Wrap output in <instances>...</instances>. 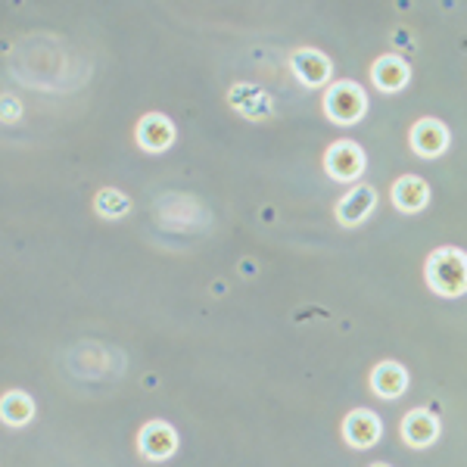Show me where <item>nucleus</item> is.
Wrapping results in <instances>:
<instances>
[{"mask_svg": "<svg viewBox=\"0 0 467 467\" xmlns=\"http://www.w3.org/2000/svg\"><path fill=\"white\" fill-rule=\"evenodd\" d=\"M178 138V128L165 112H147V116L138 119V128H134V140L144 153H165L171 150Z\"/></svg>", "mask_w": 467, "mask_h": 467, "instance_id": "obj_6", "label": "nucleus"}, {"mask_svg": "<svg viewBox=\"0 0 467 467\" xmlns=\"http://www.w3.org/2000/svg\"><path fill=\"white\" fill-rule=\"evenodd\" d=\"M409 144L420 160H436V156H442L451 147V131L440 119L427 116L409 128Z\"/></svg>", "mask_w": 467, "mask_h": 467, "instance_id": "obj_7", "label": "nucleus"}, {"mask_svg": "<svg viewBox=\"0 0 467 467\" xmlns=\"http://www.w3.org/2000/svg\"><path fill=\"white\" fill-rule=\"evenodd\" d=\"M374 209H378V187L358 184V187H352L349 193H343V197L337 200L334 215H337V222H340L343 228H358V224H365L368 218H371Z\"/></svg>", "mask_w": 467, "mask_h": 467, "instance_id": "obj_8", "label": "nucleus"}, {"mask_svg": "<svg viewBox=\"0 0 467 467\" xmlns=\"http://www.w3.org/2000/svg\"><path fill=\"white\" fill-rule=\"evenodd\" d=\"M368 467H393V464H383V462H374V464H368Z\"/></svg>", "mask_w": 467, "mask_h": 467, "instance_id": "obj_18", "label": "nucleus"}, {"mask_svg": "<svg viewBox=\"0 0 467 467\" xmlns=\"http://www.w3.org/2000/svg\"><path fill=\"white\" fill-rule=\"evenodd\" d=\"M181 440H178V431L165 420H147L144 427L138 431V451L144 462H169L171 455L178 451Z\"/></svg>", "mask_w": 467, "mask_h": 467, "instance_id": "obj_5", "label": "nucleus"}, {"mask_svg": "<svg viewBox=\"0 0 467 467\" xmlns=\"http://www.w3.org/2000/svg\"><path fill=\"white\" fill-rule=\"evenodd\" d=\"M365 169H368V156L356 140H337L324 153V171H327L330 181L352 184V181L365 175Z\"/></svg>", "mask_w": 467, "mask_h": 467, "instance_id": "obj_3", "label": "nucleus"}, {"mask_svg": "<svg viewBox=\"0 0 467 467\" xmlns=\"http://www.w3.org/2000/svg\"><path fill=\"white\" fill-rule=\"evenodd\" d=\"M371 393L380 396V399H399L405 396V389H409V371H405V365H399V361L387 358V361H378V365L371 368Z\"/></svg>", "mask_w": 467, "mask_h": 467, "instance_id": "obj_13", "label": "nucleus"}, {"mask_svg": "<svg viewBox=\"0 0 467 467\" xmlns=\"http://www.w3.org/2000/svg\"><path fill=\"white\" fill-rule=\"evenodd\" d=\"M290 72L296 75V81L303 88H312L318 90L330 88V78H334V63H330L327 54H321V50L315 47H299L290 54Z\"/></svg>", "mask_w": 467, "mask_h": 467, "instance_id": "obj_4", "label": "nucleus"}, {"mask_svg": "<svg viewBox=\"0 0 467 467\" xmlns=\"http://www.w3.org/2000/svg\"><path fill=\"white\" fill-rule=\"evenodd\" d=\"M424 281L436 296H464L467 293V253L458 246H440L427 255L424 262Z\"/></svg>", "mask_w": 467, "mask_h": 467, "instance_id": "obj_1", "label": "nucleus"}, {"mask_svg": "<svg viewBox=\"0 0 467 467\" xmlns=\"http://www.w3.org/2000/svg\"><path fill=\"white\" fill-rule=\"evenodd\" d=\"M383 436V424L380 418L371 409H352L343 418V440L346 446L352 449H371L378 446Z\"/></svg>", "mask_w": 467, "mask_h": 467, "instance_id": "obj_10", "label": "nucleus"}, {"mask_svg": "<svg viewBox=\"0 0 467 467\" xmlns=\"http://www.w3.org/2000/svg\"><path fill=\"white\" fill-rule=\"evenodd\" d=\"M0 418L6 427H26L35 420V399L22 389H10L0 399Z\"/></svg>", "mask_w": 467, "mask_h": 467, "instance_id": "obj_15", "label": "nucleus"}, {"mask_svg": "<svg viewBox=\"0 0 467 467\" xmlns=\"http://www.w3.org/2000/svg\"><path fill=\"white\" fill-rule=\"evenodd\" d=\"M0 116H4V122H6V125L19 122V119H22V103H19L13 94H6L4 100H0Z\"/></svg>", "mask_w": 467, "mask_h": 467, "instance_id": "obj_17", "label": "nucleus"}, {"mask_svg": "<svg viewBox=\"0 0 467 467\" xmlns=\"http://www.w3.org/2000/svg\"><path fill=\"white\" fill-rule=\"evenodd\" d=\"M324 112L334 125H358L368 112V94L358 81L343 78L324 90Z\"/></svg>", "mask_w": 467, "mask_h": 467, "instance_id": "obj_2", "label": "nucleus"}, {"mask_svg": "<svg viewBox=\"0 0 467 467\" xmlns=\"http://www.w3.org/2000/svg\"><path fill=\"white\" fill-rule=\"evenodd\" d=\"M94 213L100 218H109V222H119V218L131 213V197L119 191V187H100L94 193Z\"/></svg>", "mask_w": 467, "mask_h": 467, "instance_id": "obj_16", "label": "nucleus"}, {"mask_svg": "<svg viewBox=\"0 0 467 467\" xmlns=\"http://www.w3.org/2000/svg\"><path fill=\"white\" fill-rule=\"evenodd\" d=\"M228 103H231L234 112H240V116L250 119V122H265V119H271V112H275L271 97L259 85H250V81H237V85H231Z\"/></svg>", "mask_w": 467, "mask_h": 467, "instance_id": "obj_9", "label": "nucleus"}, {"mask_svg": "<svg viewBox=\"0 0 467 467\" xmlns=\"http://www.w3.org/2000/svg\"><path fill=\"white\" fill-rule=\"evenodd\" d=\"M389 200H393V206L399 213L418 215V213H424L427 202H431V187H427V181L418 175H402L399 181H393V187H389Z\"/></svg>", "mask_w": 467, "mask_h": 467, "instance_id": "obj_11", "label": "nucleus"}, {"mask_svg": "<svg viewBox=\"0 0 467 467\" xmlns=\"http://www.w3.org/2000/svg\"><path fill=\"white\" fill-rule=\"evenodd\" d=\"M371 81H374V88L383 90V94H396V90H402L411 81V69L399 54H383L374 59Z\"/></svg>", "mask_w": 467, "mask_h": 467, "instance_id": "obj_14", "label": "nucleus"}, {"mask_svg": "<svg viewBox=\"0 0 467 467\" xmlns=\"http://www.w3.org/2000/svg\"><path fill=\"white\" fill-rule=\"evenodd\" d=\"M442 433V424L433 411L427 409H411L409 414L402 418V440L409 442L411 449H427L440 440Z\"/></svg>", "mask_w": 467, "mask_h": 467, "instance_id": "obj_12", "label": "nucleus"}]
</instances>
